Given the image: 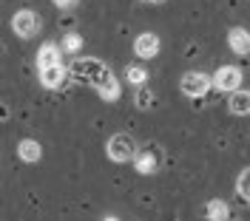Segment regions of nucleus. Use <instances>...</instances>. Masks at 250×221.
I'll return each instance as SVG.
<instances>
[{
	"mask_svg": "<svg viewBox=\"0 0 250 221\" xmlns=\"http://www.w3.org/2000/svg\"><path fill=\"white\" fill-rule=\"evenodd\" d=\"M105 153H108L111 162H117V165H125V162H134L137 153H140V147L134 142V136H128V133H114L105 145Z\"/></svg>",
	"mask_w": 250,
	"mask_h": 221,
	"instance_id": "obj_1",
	"label": "nucleus"
},
{
	"mask_svg": "<svg viewBox=\"0 0 250 221\" xmlns=\"http://www.w3.org/2000/svg\"><path fill=\"white\" fill-rule=\"evenodd\" d=\"M40 26H43V20H40L37 12H31V9H17L15 15H12V32H15L20 40L37 37V34H40Z\"/></svg>",
	"mask_w": 250,
	"mask_h": 221,
	"instance_id": "obj_2",
	"label": "nucleus"
},
{
	"mask_svg": "<svg viewBox=\"0 0 250 221\" xmlns=\"http://www.w3.org/2000/svg\"><path fill=\"white\" fill-rule=\"evenodd\" d=\"M213 88V77H208L205 71H188L179 79V91L188 96V99H202L208 91Z\"/></svg>",
	"mask_w": 250,
	"mask_h": 221,
	"instance_id": "obj_3",
	"label": "nucleus"
},
{
	"mask_svg": "<svg viewBox=\"0 0 250 221\" xmlns=\"http://www.w3.org/2000/svg\"><path fill=\"white\" fill-rule=\"evenodd\" d=\"M71 74L77 79H83V82H88V85H97L100 82V77L105 74V65L100 63L97 57H80V60H74L71 63Z\"/></svg>",
	"mask_w": 250,
	"mask_h": 221,
	"instance_id": "obj_4",
	"label": "nucleus"
},
{
	"mask_svg": "<svg viewBox=\"0 0 250 221\" xmlns=\"http://www.w3.org/2000/svg\"><path fill=\"white\" fill-rule=\"evenodd\" d=\"M239 85H242V71L236 65H222V68H216V74H213V91L233 94V91H239Z\"/></svg>",
	"mask_w": 250,
	"mask_h": 221,
	"instance_id": "obj_5",
	"label": "nucleus"
},
{
	"mask_svg": "<svg viewBox=\"0 0 250 221\" xmlns=\"http://www.w3.org/2000/svg\"><path fill=\"white\" fill-rule=\"evenodd\" d=\"M94 88H97V96H100L103 102H117V99L123 96V88H120V82H117V77H114L111 68H105V74L100 77V82H97Z\"/></svg>",
	"mask_w": 250,
	"mask_h": 221,
	"instance_id": "obj_6",
	"label": "nucleus"
},
{
	"mask_svg": "<svg viewBox=\"0 0 250 221\" xmlns=\"http://www.w3.org/2000/svg\"><path fill=\"white\" fill-rule=\"evenodd\" d=\"M134 54H137L140 60H154L156 54H159V37H156L154 32L137 34V40H134Z\"/></svg>",
	"mask_w": 250,
	"mask_h": 221,
	"instance_id": "obj_7",
	"label": "nucleus"
},
{
	"mask_svg": "<svg viewBox=\"0 0 250 221\" xmlns=\"http://www.w3.org/2000/svg\"><path fill=\"white\" fill-rule=\"evenodd\" d=\"M68 82V71L62 65H54V68H40V85L48 88V91H60Z\"/></svg>",
	"mask_w": 250,
	"mask_h": 221,
	"instance_id": "obj_8",
	"label": "nucleus"
},
{
	"mask_svg": "<svg viewBox=\"0 0 250 221\" xmlns=\"http://www.w3.org/2000/svg\"><path fill=\"white\" fill-rule=\"evenodd\" d=\"M228 46H230V51H233L236 57H248L250 54V32L242 29V26H233L228 32Z\"/></svg>",
	"mask_w": 250,
	"mask_h": 221,
	"instance_id": "obj_9",
	"label": "nucleus"
},
{
	"mask_svg": "<svg viewBox=\"0 0 250 221\" xmlns=\"http://www.w3.org/2000/svg\"><path fill=\"white\" fill-rule=\"evenodd\" d=\"M54 65H62V48L54 46V43H46L37 51V68H54Z\"/></svg>",
	"mask_w": 250,
	"mask_h": 221,
	"instance_id": "obj_10",
	"label": "nucleus"
},
{
	"mask_svg": "<svg viewBox=\"0 0 250 221\" xmlns=\"http://www.w3.org/2000/svg\"><path fill=\"white\" fill-rule=\"evenodd\" d=\"M17 156L26 165H34V162L43 159V145L37 142V139H20L17 142Z\"/></svg>",
	"mask_w": 250,
	"mask_h": 221,
	"instance_id": "obj_11",
	"label": "nucleus"
},
{
	"mask_svg": "<svg viewBox=\"0 0 250 221\" xmlns=\"http://www.w3.org/2000/svg\"><path fill=\"white\" fill-rule=\"evenodd\" d=\"M228 110L233 116H250V91L248 88H239L228 96Z\"/></svg>",
	"mask_w": 250,
	"mask_h": 221,
	"instance_id": "obj_12",
	"label": "nucleus"
},
{
	"mask_svg": "<svg viewBox=\"0 0 250 221\" xmlns=\"http://www.w3.org/2000/svg\"><path fill=\"white\" fill-rule=\"evenodd\" d=\"M205 219L208 221H228L230 219V207L225 199H210L205 204Z\"/></svg>",
	"mask_w": 250,
	"mask_h": 221,
	"instance_id": "obj_13",
	"label": "nucleus"
},
{
	"mask_svg": "<svg viewBox=\"0 0 250 221\" xmlns=\"http://www.w3.org/2000/svg\"><path fill=\"white\" fill-rule=\"evenodd\" d=\"M131 165L137 167V173L151 176V173H156V167H159V159H156L151 150H140V153H137V159H134Z\"/></svg>",
	"mask_w": 250,
	"mask_h": 221,
	"instance_id": "obj_14",
	"label": "nucleus"
},
{
	"mask_svg": "<svg viewBox=\"0 0 250 221\" xmlns=\"http://www.w3.org/2000/svg\"><path fill=\"white\" fill-rule=\"evenodd\" d=\"M83 46H85V37L80 32H68V34H62V54H80L83 51Z\"/></svg>",
	"mask_w": 250,
	"mask_h": 221,
	"instance_id": "obj_15",
	"label": "nucleus"
},
{
	"mask_svg": "<svg viewBox=\"0 0 250 221\" xmlns=\"http://www.w3.org/2000/svg\"><path fill=\"white\" fill-rule=\"evenodd\" d=\"M125 79H128L134 88H145V82H148V68H142V65H128V68H125Z\"/></svg>",
	"mask_w": 250,
	"mask_h": 221,
	"instance_id": "obj_16",
	"label": "nucleus"
},
{
	"mask_svg": "<svg viewBox=\"0 0 250 221\" xmlns=\"http://www.w3.org/2000/svg\"><path fill=\"white\" fill-rule=\"evenodd\" d=\"M236 196L245 199L250 204V167H245V170L239 173V179H236Z\"/></svg>",
	"mask_w": 250,
	"mask_h": 221,
	"instance_id": "obj_17",
	"label": "nucleus"
},
{
	"mask_svg": "<svg viewBox=\"0 0 250 221\" xmlns=\"http://www.w3.org/2000/svg\"><path fill=\"white\" fill-rule=\"evenodd\" d=\"M151 105H154V96H151V91H148V88H140V94H137V108L148 110Z\"/></svg>",
	"mask_w": 250,
	"mask_h": 221,
	"instance_id": "obj_18",
	"label": "nucleus"
},
{
	"mask_svg": "<svg viewBox=\"0 0 250 221\" xmlns=\"http://www.w3.org/2000/svg\"><path fill=\"white\" fill-rule=\"evenodd\" d=\"M51 3H54L57 9H62V12H68V9H74V6H77L80 0H51Z\"/></svg>",
	"mask_w": 250,
	"mask_h": 221,
	"instance_id": "obj_19",
	"label": "nucleus"
},
{
	"mask_svg": "<svg viewBox=\"0 0 250 221\" xmlns=\"http://www.w3.org/2000/svg\"><path fill=\"white\" fill-rule=\"evenodd\" d=\"M105 221H120V219H114V216H108V219H105Z\"/></svg>",
	"mask_w": 250,
	"mask_h": 221,
	"instance_id": "obj_20",
	"label": "nucleus"
},
{
	"mask_svg": "<svg viewBox=\"0 0 250 221\" xmlns=\"http://www.w3.org/2000/svg\"><path fill=\"white\" fill-rule=\"evenodd\" d=\"M140 3H154V0H140Z\"/></svg>",
	"mask_w": 250,
	"mask_h": 221,
	"instance_id": "obj_21",
	"label": "nucleus"
},
{
	"mask_svg": "<svg viewBox=\"0 0 250 221\" xmlns=\"http://www.w3.org/2000/svg\"><path fill=\"white\" fill-rule=\"evenodd\" d=\"M154 3H165V0H154Z\"/></svg>",
	"mask_w": 250,
	"mask_h": 221,
	"instance_id": "obj_22",
	"label": "nucleus"
}]
</instances>
